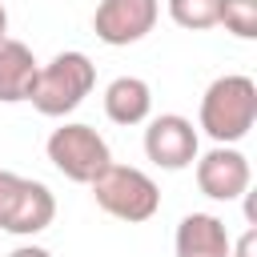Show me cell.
<instances>
[{"label":"cell","mask_w":257,"mask_h":257,"mask_svg":"<svg viewBox=\"0 0 257 257\" xmlns=\"http://www.w3.org/2000/svg\"><path fill=\"white\" fill-rule=\"evenodd\" d=\"M257 120V84L253 76H217L205 96H201V128L217 141V145H233L241 137H249Z\"/></svg>","instance_id":"obj_1"},{"label":"cell","mask_w":257,"mask_h":257,"mask_svg":"<svg viewBox=\"0 0 257 257\" xmlns=\"http://www.w3.org/2000/svg\"><path fill=\"white\" fill-rule=\"evenodd\" d=\"M92 84H96V64L84 52L68 48V52H56L48 64H40L28 100L40 116H68L72 108H80Z\"/></svg>","instance_id":"obj_2"},{"label":"cell","mask_w":257,"mask_h":257,"mask_svg":"<svg viewBox=\"0 0 257 257\" xmlns=\"http://www.w3.org/2000/svg\"><path fill=\"white\" fill-rule=\"evenodd\" d=\"M88 189H92L96 205H100L108 217L128 221V225H141V221H149V217L161 209V189H157V181H153L145 169H133V165H116V161H112Z\"/></svg>","instance_id":"obj_3"},{"label":"cell","mask_w":257,"mask_h":257,"mask_svg":"<svg viewBox=\"0 0 257 257\" xmlns=\"http://www.w3.org/2000/svg\"><path fill=\"white\" fill-rule=\"evenodd\" d=\"M44 153H48V161L56 165V173H64V177L76 181V185H92V181L112 165L108 141H104L92 124H80V120L52 128L48 141H44Z\"/></svg>","instance_id":"obj_4"},{"label":"cell","mask_w":257,"mask_h":257,"mask_svg":"<svg viewBox=\"0 0 257 257\" xmlns=\"http://www.w3.org/2000/svg\"><path fill=\"white\" fill-rule=\"evenodd\" d=\"M157 16H161V0H100L92 12V32L96 40L124 48L145 40L157 28Z\"/></svg>","instance_id":"obj_5"},{"label":"cell","mask_w":257,"mask_h":257,"mask_svg":"<svg viewBox=\"0 0 257 257\" xmlns=\"http://www.w3.org/2000/svg\"><path fill=\"white\" fill-rule=\"evenodd\" d=\"M52 217H56V197L48 193V185L16 173V181L0 205V229L16 233V237H32V233H44L52 225Z\"/></svg>","instance_id":"obj_6"},{"label":"cell","mask_w":257,"mask_h":257,"mask_svg":"<svg viewBox=\"0 0 257 257\" xmlns=\"http://www.w3.org/2000/svg\"><path fill=\"white\" fill-rule=\"evenodd\" d=\"M197 149H201L197 128H193V120L181 116V112H161V116H153L149 128H145V157H149L157 169H169V173L189 169V165L197 161Z\"/></svg>","instance_id":"obj_7"},{"label":"cell","mask_w":257,"mask_h":257,"mask_svg":"<svg viewBox=\"0 0 257 257\" xmlns=\"http://www.w3.org/2000/svg\"><path fill=\"white\" fill-rule=\"evenodd\" d=\"M249 181H253L249 157L241 149H233V145H217L205 157H197V185L213 201H237V197H245Z\"/></svg>","instance_id":"obj_8"},{"label":"cell","mask_w":257,"mask_h":257,"mask_svg":"<svg viewBox=\"0 0 257 257\" xmlns=\"http://www.w3.org/2000/svg\"><path fill=\"white\" fill-rule=\"evenodd\" d=\"M173 249H177V257H229L233 241H229V229H225L221 217H213V213H189L177 225Z\"/></svg>","instance_id":"obj_9"},{"label":"cell","mask_w":257,"mask_h":257,"mask_svg":"<svg viewBox=\"0 0 257 257\" xmlns=\"http://www.w3.org/2000/svg\"><path fill=\"white\" fill-rule=\"evenodd\" d=\"M36 56L24 40H12V36H0V100L4 104H16V100H28L32 96V84H36Z\"/></svg>","instance_id":"obj_10"},{"label":"cell","mask_w":257,"mask_h":257,"mask_svg":"<svg viewBox=\"0 0 257 257\" xmlns=\"http://www.w3.org/2000/svg\"><path fill=\"white\" fill-rule=\"evenodd\" d=\"M153 112V88L141 80V76H116L108 88H104V116L112 124H141L149 120Z\"/></svg>","instance_id":"obj_11"},{"label":"cell","mask_w":257,"mask_h":257,"mask_svg":"<svg viewBox=\"0 0 257 257\" xmlns=\"http://www.w3.org/2000/svg\"><path fill=\"white\" fill-rule=\"evenodd\" d=\"M169 16L177 28L205 32L221 20V0H169Z\"/></svg>","instance_id":"obj_12"},{"label":"cell","mask_w":257,"mask_h":257,"mask_svg":"<svg viewBox=\"0 0 257 257\" xmlns=\"http://www.w3.org/2000/svg\"><path fill=\"white\" fill-rule=\"evenodd\" d=\"M237 40H257V0H221V20Z\"/></svg>","instance_id":"obj_13"},{"label":"cell","mask_w":257,"mask_h":257,"mask_svg":"<svg viewBox=\"0 0 257 257\" xmlns=\"http://www.w3.org/2000/svg\"><path fill=\"white\" fill-rule=\"evenodd\" d=\"M253 249H257V233L249 229V233L237 241V249H229V257H253Z\"/></svg>","instance_id":"obj_14"},{"label":"cell","mask_w":257,"mask_h":257,"mask_svg":"<svg viewBox=\"0 0 257 257\" xmlns=\"http://www.w3.org/2000/svg\"><path fill=\"white\" fill-rule=\"evenodd\" d=\"M8 257H52L48 249H40V245H20V249H12Z\"/></svg>","instance_id":"obj_15"},{"label":"cell","mask_w":257,"mask_h":257,"mask_svg":"<svg viewBox=\"0 0 257 257\" xmlns=\"http://www.w3.org/2000/svg\"><path fill=\"white\" fill-rule=\"evenodd\" d=\"M12 181H16V173H8V169H0V205H4V197H8V189H12Z\"/></svg>","instance_id":"obj_16"},{"label":"cell","mask_w":257,"mask_h":257,"mask_svg":"<svg viewBox=\"0 0 257 257\" xmlns=\"http://www.w3.org/2000/svg\"><path fill=\"white\" fill-rule=\"evenodd\" d=\"M0 36H8V12H4V4H0Z\"/></svg>","instance_id":"obj_17"}]
</instances>
